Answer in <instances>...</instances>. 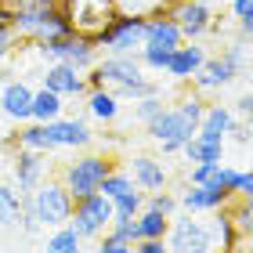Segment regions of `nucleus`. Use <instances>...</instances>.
<instances>
[{
    "instance_id": "7ed1b4c3",
    "label": "nucleus",
    "mask_w": 253,
    "mask_h": 253,
    "mask_svg": "<svg viewBox=\"0 0 253 253\" xmlns=\"http://www.w3.org/2000/svg\"><path fill=\"white\" fill-rule=\"evenodd\" d=\"M170 253H213L217 250V232L213 221H199V213L185 217H170V232H167Z\"/></svg>"
},
{
    "instance_id": "a878e982",
    "label": "nucleus",
    "mask_w": 253,
    "mask_h": 253,
    "mask_svg": "<svg viewBox=\"0 0 253 253\" xmlns=\"http://www.w3.org/2000/svg\"><path fill=\"white\" fill-rule=\"evenodd\" d=\"M228 210H232V221L239 228V239H243V243H253V195L250 199H232Z\"/></svg>"
},
{
    "instance_id": "f8f14e48",
    "label": "nucleus",
    "mask_w": 253,
    "mask_h": 253,
    "mask_svg": "<svg viewBox=\"0 0 253 253\" xmlns=\"http://www.w3.org/2000/svg\"><path fill=\"white\" fill-rule=\"evenodd\" d=\"M210 58L206 54V47L199 40H185L181 47H174V54H170V62H167V76H174L177 84H188V80L203 69V62Z\"/></svg>"
},
{
    "instance_id": "c756f323",
    "label": "nucleus",
    "mask_w": 253,
    "mask_h": 253,
    "mask_svg": "<svg viewBox=\"0 0 253 253\" xmlns=\"http://www.w3.org/2000/svg\"><path fill=\"white\" fill-rule=\"evenodd\" d=\"M170 54H174V51H167V47H148V43H145V47L137 51V58H141L145 73H167Z\"/></svg>"
},
{
    "instance_id": "79ce46f5",
    "label": "nucleus",
    "mask_w": 253,
    "mask_h": 253,
    "mask_svg": "<svg viewBox=\"0 0 253 253\" xmlns=\"http://www.w3.org/2000/svg\"><path fill=\"white\" fill-rule=\"evenodd\" d=\"M239 33H243V37H253V7L239 18Z\"/></svg>"
},
{
    "instance_id": "4c0bfd02",
    "label": "nucleus",
    "mask_w": 253,
    "mask_h": 253,
    "mask_svg": "<svg viewBox=\"0 0 253 253\" xmlns=\"http://www.w3.org/2000/svg\"><path fill=\"white\" fill-rule=\"evenodd\" d=\"M134 253H170L167 239H141V243H134Z\"/></svg>"
},
{
    "instance_id": "473e14b6",
    "label": "nucleus",
    "mask_w": 253,
    "mask_h": 253,
    "mask_svg": "<svg viewBox=\"0 0 253 253\" xmlns=\"http://www.w3.org/2000/svg\"><path fill=\"white\" fill-rule=\"evenodd\" d=\"M145 206H148V210H159V213H163V217H174L177 213V195L174 192H152V195H148V199H145Z\"/></svg>"
},
{
    "instance_id": "393cba45",
    "label": "nucleus",
    "mask_w": 253,
    "mask_h": 253,
    "mask_svg": "<svg viewBox=\"0 0 253 253\" xmlns=\"http://www.w3.org/2000/svg\"><path fill=\"white\" fill-rule=\"evenodd\" d=\"M80 246H84V235H80L73 224H62V228H54V232L47 235L43 253H84Z\"/></svg>"
},
{
    "instance_id": "4468645a",
    "label": "nucleus",
    "mask_w": 253,
    "mask_h": 253,
    "mask_svg": "<svg viewBox=\"0 0 253 253\" xmlns=\"http://www.w3.org/2000/svg\"><path fill=\"white\" fill-rule=\"evenodd\" d=\"M47 134H51V145L54 148H87L94 141L90 126L84 120H69V116H58L47 123Z\"/></svg>"
},
{
    "instance_id": "a211bd4d",
    "label": "nucleus",
    "mask_w": 253,
    "mask_h": 253,
    "mask_svg": "<svg viewBox=\"0 0 253 253\" xmlns=\"http://www.w3.org/2000/svg\"><path fill=\"white\" fill-rule=\"evenodd\" d=\"M232 123H235V112L232 105H206L203 112V120H199V137H206V141H224L228 130H232Z\"/></svg>"
},
{
    "instance_id": "9b49d317",
    "label": "nucleus",
    "mask_w": 253,
    "mask_h": 253,
    "mask_svg": "<svg viewBox=\"0 0 253 253\" xmlns=\"http://www.w3.org/2000/svg\"><path fill=\"white\" fill-rule=\"evenodd\" d=\"M11 170H15V188L22 195H29L40 181H47V156L43 152H29V148H18Z\"/></svg>"
},
{
    "instance_id": "58836bf2",
    "label": "nucleus",
    "mask_w": 253,
    "mask_h": 253,
    "mask_svg": "<svg viewBox=\"0 0 253 253\" xmlns=\"http://www.w3.org/2000/svg\"><path fill=\"white\" fill-rule=\"evenodd\" d=\"M98 253H134V246H126V243H120V239H112V235H101Z\"/></svg>"
},
{
    "instance_id": "de8ad7c7",
    "label": "nucleus",
    "mask_w": 253,
    "mask_h": 253,
    "mask_svg": "<svg viewBox=\"0 0 253 253\" xmlns=\"http://www.w3.org/2000/svg\"><path fill=\"white\" fill-rule=\"evenodd\" d=\"M250 51H253V37H250Z\"/></svg>"
},
{
    "instance_id": "9d476101",
    "label": "nucleus",
    "mask_w": 253,
    "mask_h": 253,
    "mask_svg": "<svg viewBox=\"0 0 253 253\" xmlns=\"http://www.w3.org/2000/svg\"><path fill=\"white\" fill-rule=\"evenodd\" d=\"M40 80H43L40 87H47V90H54V94H62V98H84L90 90L84 73H80L76 65H69V62H51Z\"/></svg>"
},
{
    "instance_id": "4be33fe9",
    "label": "nucleus",
    "mask_w": 253,
    "mask_h": 253,
    "mask_svg": "<svg viewBox=\"0 0 253 253\" xmlns=\"http://www.w3.org/2000/svg\"><path fill=\"white\" fill-rule=\"evenodd\" d=\"M69 65H76L80 73H87V69H94L98 65V47H94V40L90 37H80V33H73V40H69V51H65V58Z\"/></svg>"
},
{
    "instance_id": "09e8293b",
    "label": "nucleus",
    "mask_w": 253,
    "mask_h": 253,
    "mask_svg": "<svg viewBox=\"0 0 253 253\" xmlns=\"http://www.w3.org/2000/svg\"><path fill=\"white\" fill-rule=\"evenodd\" d=\"M250 253H253V250H250Z\"/></svg>"
},
{
    "instance_id": "f704fd0d",
    "label": "nucleus",
    "mask_w": 253,
    "mask_h": 253,
    "mask_svg": "<svg viewBox=\"0 0 253 253\" xmlns=\"http://www.w3.org/2000/svg\"><path fill=\"white\" fill-rule=\"evenodd\" d=\"M217 167H221V163H192L188 167V185H210V177H213Z\"/></svg>"
},
{
    "instance_id": "a18cd8bd",
    "label": "nucleus",
    "mask_w": 253,
    "mask_h": 253,
    "mask_svg": "<svg viewBox=\"0 0 253 253\" xmlns=\"http://www.w3.org/2000/svg\"><path fill=\"white\" fill-rule=\"evenodd\" d=\"M250 94H253V73H250Z\"/></svg>"
},
{
    "instance_id": "f257e3e1",
    "label": "nucleus",
    "mask_w": 253,
    "mask_h": 253,
    "mask_svg": "<svg viewBox=\"0 0 253 253\" xmlns=\"http://www.w3.org/2000/svg\"><path fill=\"white\" fill-rule=\"evenodd\" d=\"M112 170H116V163H112L109 156H98V152H84V156H76V159H69V163L62 167V185L65 192L73 195V203L76 199H87V195H94L101 188V181H105Z\"/></svg>"
},
{
    "instance_id": "412c9836",
    "label": "nucleus",
    "mask_w": 253,
    "mask_h": 253,
    "mask_svg": "<svg viewBox=\"0 0 253 253\" xmlns=\"http://www.w3.org/2000/svg\"><path fill=\"white\" fill-rule=\"evenodd\" d=\"M87 116L94 120V123H112L120 116V98L112 94L109 87H94V90H87Z\"/></svg>"
},
{
    "instance_id": "72a5a7b5",
    "label": "nucleus",
    "mask_w": 253,
    "mask_h": 253,
    "mask_svg": "<svg viewBox=\"0 0 253 253\" xmlns=\"http://www.w3.org/2000/svg\"><path fill=\"white\" fill-rule=\"evenodd\" d=\"M235 177H239V170H232V167H217L213 170V177H210V185L217 188V192H224L228 199H235Z\"/></svg>"
},
{
    "instance_id": "2f4dec72",
    "label": "nucleus",
    "mask_w": 253,
    "mask_h": 253,
    "mask_svg": "<svg viewBox=\"0 0 253 253\" xmlns=\"http://www.w3.org/2000/svg\"><path fill=\"white\" fill-rule=\"evenodd\" d=\"M105 235L120 239V243H126V246H134V243H137V224H134V217H116V221L109 224Z\"/></svg>"
},
{
    "instance_id": "37998d69",
    "label": "nucleus",
    "mask_w": 253,
    "mask_h": 253,
    "mask_svg": "<svg viewBox=\"0 0 253 253\" xmlns=\"http://www.w3.org/2000/svg\"><path fill=\"white\" fill-rule=\"evenodd\" d=\"M250 7H253V0H232V15H235V18H243Z\"/></svg>"
},
{
    "instance_id": "c03bdc74",
    "label": "nucleus",
    "mask_w": 253,
    "mask_h": 253,
    "mask_svg": "<svg viewBox=\"0 0 253 253\" xmlns=\"http://www.w3.org/2000/svg\"><path fill=\"white\" fill-rule=\"evenodd\" d=\"M7 7H22V4H37V0H4Z\"/></svg>"
},
{
    "instance_id": "5701e85b",
    "label": "nucleus",
    "mask_w": 253,
    "mask_h": 253,
    "mask_svg": "<svg viewBox=\"0 0 253 253\" xmlns=\"http://www.w3.org/2000/svg\"><path fill=\"white\" fill-rule=\"evenodd\" d=\"M181 152H185L188 163H224V141H206L199 134H195Z\"/></svg>"
},
{
    "instance_id": "a19ab883",
    "label": "nucleus",
    "mask_w": 253,
    "mask_h": 253,
    "mask_svg": "<svg viewBox=\"0 0 253 253\" xmlns=\"http://www.w3.org/2000/svg\"><path fill=\"white\" fill-rule=\"evenodd\" d=\"M228 134H232L239 145H246L250 137H253V123H250V120H246V123H239V116H235V123H232V130H228Z\"/></svg>"
},
{
    "instance_id": "c9c22d12",
    "label": "nucleus",
    "mask_w": 253,
    "mask_h": 253,
    "mask_svg": "<svg viewBox=\"0 0 253 253\" xmlns=\"http://www.w3.org/2000/svg\"><path fill=\"white\" fill-rule=\"evenodd\" d=\"M253 195V170H239L235 177V199H250Z\"/></svg>"
},
{
    "instance_id": "49530a36",
    "label": "nucleus",
    "mask_w": 253,
    "mask_h": 253,
    "mask_svg": "<svg viewBox=\"0 0 253 253\" xmlns=\"http://www.w3.org/2000/svg\"><path fill=\"white\" fill-rule=\"evenodd\" d=\"M0 87H4V73H0Z\"/></svg>"
},
{
    "instance_id": "423d86ee",
    "label": "nucleus",
    "mask_w": 253,
    "mask_h": 253,
    "mask_svg": "<svg viewBox=\"0 0 253 253\" xmlns=\"http://www.w3.org/2000/svg\"><path fill=\"white\" fill-rule=\"evenodd\" d=\"M195 130H199V126H195L192 120H185L174 105H167L152 123H148V137H152V141L163 148L167 156H170V152H181V148L195 137Z\"/></svg>"
},
{
    "instance_id": "ddd939ff",
    "label": "nucleus",
    "mask_w": 253,
    "mask_h": 253,
    "mask_svg": "<svg viewBox=\"0 0 253 253\" xmlns=\"http://www.w3.org/2000/svg\"><path fill=\"white\" fill-rule=\"evenodd\" d=\"M29 105H33V87L26 80H4V87H0V112L15 123H29Z\"/></svg>"
},
{
    "instance_id": "bb28decb",
    "label": "nucleus",
    "mask_w": 253,
    "mask_h": 253,
    "mask_svg": "<svg viewBox=\"0 0 253 253\" xmlns=\"http://www.w3.org/2000/svg\"><path fill=\"white\" fill-rule=\"evenodd\" d=\"M18 217H22V192L11 185H0V228L18 224Z\"/></svg>"
},
{
    "instance_id": "e433bc0d",
    "label": "nucleus",
    "mask_w": 253,
    "mask_h": 253,
    "mask_svg": "<svg viewBox=\"0 0 253 253\" xmlns=\"http://www.w3.org/2000/svg\"><path fill=\"white\" fill-rule=\"evenodd\" d=\"M15 29H11V22H0V58H7L11 47H15Z\"/></svg>"
},
{
    "instance_id": "dca6fc26",
    "label": "nucleus",
    "mask_w": 253,
    "mask_h": 253,
    "mask_svg": "<svg viewBox=\"0 0 253 253\" xmlns=\"http://www.w3.org/2000/svg\"><path fill=\"white\" fill-rule=\"evenodd\" d=\"M232 199H228L224 192H217L213 185H188L185 195L177 199V206L185 213H213V210H221V206H228Z\"/></svg>"
},
{
    "instance_id": "0eeeda50",
    "label": "nucleus",
    "mask_w": 253,
    "mask_h": 253,
    "mask_svg": "<svg viewBox=\"0 0 253 253\" xmlns=\"http://www.w3.org/2000/svg\"><path fill=\"white\" fill-rule=\"evenodd\" d=\"M69 224H73L84 239H101L109 232V224H112V199H105L101 192L87 195V199H76Z\"/></svg>"
},
{
    "instance_id": "20e7f679",
    "label": "nucleus",
    "mask_w": 253,
    "mask_h": 253,
    "mask_svg": "<svg viewBox=\"0 0 253 253\" xmlns=\"http://www.w3.org/2000/svg\"><path fill=\"white\" fill-rule=\"evenodd\" d=\"M29 206H33V213H37V221L40 224H47V228H62L69 224V217H73V195L65 192L62 181H40L37 188H33L29 195Z\"/></svg>"
},
{
    "instance_id": "1a4fd4ad",
    "label": "nucleus",
    "mask_w": 253,
    "mask_h": 253,
    "mask_svg": "<svg viewBox=\"0 0 253 253\" xmlns=\"http://www.w3.org/2000/svg\"><path fill=\"white\" fill-rule=\"evenodd\" d=\"M239 73H243V69L228 58V54H217V58H206L203 62V69L188 80V84L195 87V94H213V90H224Z\"/></svg>"
},
{
    "instance_id": "6ab92c4d",
    "label": "nucleus",
    "mask_w": 253,
    "mask_h": 253,
    "mask_svg": "<svg viewBox=\"0 0 253 253\" xmlns=\"http://www.w3.org/2000/svg\"><path fill=\"white\" fill-rule=\"evenodd\" d=\"M11 148H29V152H54V145H51V134H47V123H22L15 137H11Z\"/></svg>"
},
{
    "instance_id": "f3484780",
    "label": "nucleus",
    "mask_w": 253,
    "mask_h": 253,
    "mask_svg": "<svg viewBox=\"0 0 253 253\" xmlns=\"http://www.w3.org/2000/svg\"><path fill=\"white\" fill-rule=\"evenodd\" d=\"M130 177L141 192H163L167 188V167L156 156H134L130 163Z\"/></svg>"
},
{
    "instance_id": "7c9ffc66",
    "label": "nucleus",
    "mask_w": 253,
    "mask_h": 253,
    "mask_svg": "<svg viewBox=\"0 0 253 253\" xmlns=\"http://www.w3.org/2000/svg\"><path fill=\"white\" fill-rule=\"evenodd\" d=\"M163 109H167V105H163V98H159V94L137 98V101H134V120L148 126V123H152V120H156V116H159V112H163Z\"/></svg>"
},
{
    "instance_id": "aec40b11",
    "label": "nucleus",
    "mask_w": 253,
    "mask_h": 253,
    "mask_svg": "<svg viewBox=\"0 0 253 253\" xmlns=\"http://www.w3.org/2000/svg\"><path fill=\"white\" fill-rule=\"evenodd\" d=\"M58 116H65V98L54 94V90H47V87L33 90L29 120H33V123H51V120H58Z\"/></svg>"
},
{
    "instance_id": "2eb2a0df",
    "label": "nucleus",
    "mask_w": 253,
    "mask_h": 253,
    "mask_svg": "<svg viewBox=\"0 0 253 253\" xmlns=\"http://www.w3.org/2000/svg\"><path fill=\"white\" fill-rule=\"evenodd\" d=\"M145 43H148V47H167V51H174V47L185 43V37H181L177 22L170 18L167 11H156V15L145 18Z\"/></svg>"
},
{
    "instance_id": "6e6552de",
    "label": "nucleus",
    "mask_w": 253,
    "mask_h": 253,
    "mask_svg": "<svg viewBox=\"0 0 253 253\" xmlns=\"http://www.w3.org/2000/svg\"><path fill=\"white\" fill-rule=\"evenodd\" d=\"M167 15L177 22V29H181L185 40H199L213 29V7L203 4V0H174V4L167 7Z\"/></svg>"
},
{
    "instance_id": "ea45409f",
    "label": "nucleus",
    "mask_w": 253,
    "mask_h": 253,
    "mask_svg": "<svg viewBox=\"0 0 253 253\" xmlns=\"http://www.w3.org/2000/svg\"><path fill=\"white\" fill-rule=\"evenodd\" d=\"M232 112H235V116H243V120H250V123H253V94H250V90H246V94H239V98H235V109H232Z\"/></svg>"
},
{
    "instance_id": "b1692460",
    "label": "nucleus",
    "mask_w": 253,
    "mask_h": 253,
    "mask_svg": "<svg viewBox=\"0 0 253 253\" xmlns=\"http://www.w3.org/2000/svg\"><path fill=\"white\" fill-rule=\"evenodd\" d=\"M134 224H137V243L141 239H167V232H170V217H163L159 210H145L134 217Z\"/></svg>"
},
{
    "instance_id": "f03ea898",
    "label": "nucleus",
    "mask_w": 253,
    "mask_h": 253,
    "mask_svg": "<svg viewBox=\"0 0 253 253\" xmlns=\"http://www.w3.org/2000/svg\"><path fill=\"white\" fill-rule=\"evenodd\" d=\"M94 47L105 54H137L145 47V15L116 11L112 22L94 37Z\"/></svg>"
},
{
    "instance_id": "c85d7f7f",
    "label": "nucleus",
    "mask_w": 253,
    "mask_h": 253,
    "mask_svg": "<svg viewBox=\"0 0 253 253\" xmlns=\"http://www.w3.org/2000/svg\"><path fill=\"white\" fill-rule=\"evenodd\" d=\"M130 188H137L134 185V177H130V170H112V174L101 181V195H105V199H120L123 192H130Z\"/></svg>"
},
{
    "instance_id": "cd10ccee",
    "label": "nucleus",
    "mask_w": 253,
    "mask_h": 253,
    "mask_svg": "<svg viewBox=\"0 0 253 253\" xmlns=\"http://www.w3.org/2000/svg\"><path fill=\"white\" fill-rule=\"evenodd\" d=\"M145 210V192L141 188H130V192H123L120 199H112V221L116 217H137Z\"/></svg>"
},
{
    "instance_id": "39448f33",
    "label": "nucleus",
    "mask_w": 253,
    "mask_h": 253,
    "mask_svg": "<svg viewBox=\"0 0 253 253\" xmlns=\"http://www.w3.org/2000/svg\"><path fill=\"white\" fill-rule=\"evenodd\" d=\"M62 15L69 18V26H73V33H80V37H90L94 40L101 29L112 22V15H116V0H62Z\"/></svg>"
}]
</instances>
